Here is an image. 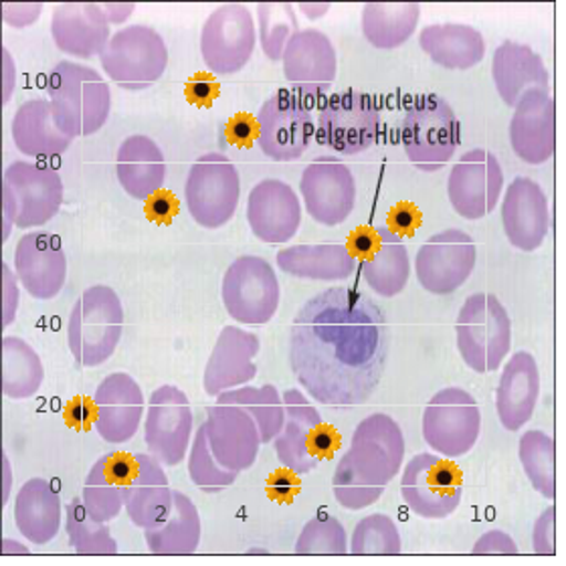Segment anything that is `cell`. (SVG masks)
Returning a JSON list of instances; mask_svg holds the SVG:
<instances>
[{"label":"cell","instance_id":"obj_1","mask_svg":"<svg viewBox=\"0 0 566 566\" xmlns=\"http://www.w3.org/2000/svg\"><path fill=\"white\" fill-rule=\"evenodd\" d=\"M387 312L356 287H328L297 310L290 366L307 397L326 407L365 405L389 360Z\"/></svg>","mask_w":566,"mask_h":566},{"label":"cell","instance_id":"obj_2","mask_svg":"<svg viewBox=\"0 0 566 566\" xmlns=\"http://www.w3.org/2000/svg\"><path fill=\"white\" fill-rule=\"evenodd\" d=\"M405 436L390 415L373 413L354 429L350 449L344 453L332 478L334 497L346 510L377 504L387 485L401 472Z\"/></svg>","mask_w":566,"mask_h":566},{"label":"cell","instance_id":"obj_3","mask_svg":"<svg viewBox=\"0 0 566 566\" xmlns=\"http://www.w3.org/2000/svg\"><path fill=\"white\" fill-rule=\"evenodd\" d=\"M48 94L60 130L73 140L92 136L106 126L112 92L94 67L61 61L49 73Z\"/></svg>","mask_w":566,"mask_h":566},{"label":"cell","instance_id":"obj_4","mask_svg":"<svg viewBox=\"0 0 566 566\" xmlns=\"http://www.w3.org/2000/svg\"><path fill=\"white\" fill-rule=\"evenodd\" d=\"M124 306L109 285H92L71 307L67 344L75 363L94 368L107 363L122 340Z\"/></svg>","mask_w":566,"mask_h":566},{"label":"cell","instance_id":"obj_5","mask_svg":"<svg viewBox=\"0 0 566 566\" xmlns=\"http://www.w3.org/2000/svg\"><path fill=\"white\" fill-rule=\"evenodd\" d=\"M460 136V122L446 97L415 95L401 126L402 148L413 166L423 172L441 170L458 150Z\"/></svg>","mask_w":566,"mask_h":566},{"label":"cell","instance_id":"obj_6","mask_svg":"<svg viewBox=\"0 0 566 566\" xmlns=\"http://www.w3.org/2000/svg\"><path fill=\"white\" fill-rule=\"evenodd\" d=\"M455 334L463 363L478 375L497 370L512 348V319L494 294L478 292L465 300Z\"/></svg>","mask_w":566,"mask_h":566},{"label":"cell","instance_id":"obj_7","mask_svg":"<svg viewBox=\"0 0 566 566\" xmlns=\"http://www.w3.org/2000/svg\"><path fill=\"white\" fill-rule=\"evenodd\" d=\"M102 70L119 87L142 92L165 75L168 48L148 24H130L114 33L99 55Z\"/></svg>","mask_w":566,"mask_h":566},{"label":"cell","instance_id":"obj_8","mask_svg":"<svg viewBox=\"0 0 566 566\" xmlns=\"http://www.w3.org/2000/svg\"><path fill=\"white\" fill-rule=\"evenodd\" d=\"M185 199L195 223L205 229H221L235 217L241 199V177L224 154H202L190 166Z\"/></svg>","mask_w":566,"mask_h":566},{"label":"cell","instance_id":"obj_9","mask_svg":"<svg viewBox=\"0 0 566 566\" xmlns=\"http://www.w3.org/2000/svg\"><path fill=\"white\" fill-rule=\"evenodd\" d=\"M224 310L239 324L263 326L272 322L282 287L270 261L260 255H241L224 272L221 285Z\"/></svg>","mask_w":566,"mask_h":566},{"label":"cell","instance_id":"obj_10","mask_svg":"<svg viewBox=\"0 0 566 566\" xmlns=\"http://www.w3.org/2000/svg\"><path fill=\"white\" fill-rule=\"evenodd\" d=\"M482 433V411L468 390L448 387L424 407L423 439L448 460L468 455Z\"/></svg>","mask_w":566,"mask_h":566},{"label":"cell","instance_id":"obj_11","mask_svg":"<svg viewBox=\"0 0 566 566\" xmlns=\"http://www.w3.org/2000/svg\"><path fill=\"white\" fill-rule=\"evenodd\" d=\"M401 495L409 510L421 518H449L463 497V473L446 458L419 453L402 470Z\"/></svg>","mask_w":566,"mask_h":566},{"label":"cell","instance_id":"obj_12","mask_svg":"<svg viewBox=\"0 0 566 566\" xmlns=\"http://www.w3.org/2000/svg\"><path fill=\"white\" fill-rule=\"evenodd\" d=\"M258 144L275 163H294L306 154L314 138V118L302 95L277 90L258 114Z\"/></svg>","mask_w":566,"mask_h":566},{"label":"cell","instance_id":"obj_13","mask_svg":"<svg viewBox=\"0 0 566 566\" xmlns=\"http://www.w3.org/2000/svg\"><path fill=\"white\" fill-rule=\"evenodd\" d=\"M377 99L358 90L338 92L319 109L318 142L338 154L365 153L377 140Z\"/></svg>","mask_w":566,"mask_h":566},{"label":"cell","instance_id":"obj_14","mask_svg":"<svg viewBox=\"0 0 566 566\" xmlns=\"http://www.w3.org/2000/svg\"><path fill=\"white\" fill-rule=\"evenodd\" d=\"M346 248L363 270L368 287L380 297H395L411 277V258L402 237L389 227H358Z\"/></svg>","mask_w":566,"mask_h":566},{"label":"cell","instance_id":"obj_15","mask_svg":"<svg viewBox=\"0 0 566 566\" xmlns=\"http://www.w3.org/2000/svg\"><path fill=\"white\" fill-rule=\"evenodd\" d=\"M258 45V24L245 4H223L202 24L201 53L214 75H233L248 65Z\"/></svg>","mask_w":566,"mask_h":566},{"label":"cell","instance_id":"obj_16","mask_svg":"<svg viewBox=\"0 0 566 566\" xmlns=\"http://www.w3.org/2000/svg\"><path fill=\"white\" fill-rule=\"evenodd\" d=\"M195 429L189 397L172 385L154 390L146 409L144 441L154 460L165 468H177L187 460Z\"/></svg>","mask_w":566,"mask_h":566},{"label":"cell","instance_id":"obj_17","mask_svg":"<svg viewBox=\"0 0 566 566\" xmlns=\"http://www.w3.org/2000/svg\"><path fill=\"white\" fill-rule=\"evenodd\" d=\"M478 263V248L461 229H446L429 237L417 251L415 273L424 292L449 295L470 280Z\"/></svg>","mask_w":566,"mask_h":566},{"label":"cell","instance_id":"obj_18","mask_svg":"<svg viewBox=\"0 0 566 566\" xmlns=\"http://www.w3.org/2000/svg\"><path fill=\"white\" fill-rule=\"evenodd\" d=\"M504 190V170L497 156L484 148L463 154L451 168L448 197L461 219L480 221L494 212Z\"/></svg>","mask_w":566,"mask_h":566},{"label":"cell","instance_id":"obj_19","mask_svg":"<svg viewBox=\"0 0 566 566\" xmlns=\"http://www.w3.org/2000/svg\"><path fill=\"white\" fill-rule=\"evenodd\" d=\"M300 192L307 214L326 227L343 224L356 205L353 170L334 156H318L306 166L300 180Z\"/></svg>","mask_w":566,"mask_h":566},{"label":"cell","instance_id":"obj_20","mask_svg":"<svg viewBox=\"0 0 566 566\" xmlns=\"http://www.w3.org/2000/svg\"><path fill=\"white\" fill-rule=\"evenodd\" d=\"M2 187L17 207V227L35 229L49 223L63 205V180L51 165L14 160L4 168Z\"/></svg>","mask_w":566,"mask_h":566},{"label":"cell","instance_id":"obj_21","mask_svg":"<svg viewBox=\"0 0 566 566\" xmlns=\"http://www.w3.org/2000/svg\"><path fill=\"white\" fill-rule=\"evenodd\" d=\"M214 460L231 472H248L260 455V427L255 419L237 405H212L202 423Z\"/></svg>","mask_w":566,"mask_h":566},{"label":"cell","instance_id":"obj_22","mask_svg":"<svg viewBox=\"0 0 566 566\" xmlns=\"http://www.w3.org/2000/svg\"><path fill=\"white\" fill-rule=\"evenodd\" d=\"M285 421L280 436L275 437L273 448L282 463L297 475L314 472L319 465L316 439L324 427V419L318 409L307 401L306 395L300 389H287L283 392Z\"/></svg>","mask_w":566,"mask_h":566},{"label":"cell","instance_id":"obj_23","mask_svg":"<svg viewBox=\"0 0 566 566\" xmlns=\"http://www.w3.org/2000/svg\"><path fill=\"white\" fill-rule=\"evenodd\" d=\"M14 273L31 297L41 302L57 297L67 282V258L60 239L45 231L21 237L14 249Z\"/></svg>","mask_w":566,"mask_h":566},{"label":"cell","instance_id":"obj_24","mask_svg":"<svg viewBox=\"0 0 566 566\" xmlns=\"http://www.w3.org/2000/svg\"><path fill=\"white\" fill-rule=\"evenodd\" d=\"M338 57L331 36L318 29L297 31L283 51V73L294 85L297 95H316L328 92L336 82Z\"/></svg>","mask_w":566,"mask_h":566},{"label":"cell","instance_id":"obj_25","mask_svg":"<svg viewBox=\"0 0 566 566\" xmlns=\"http://www.w3.org/2000/svg\"><path fill=\"white\" fill-rule=\"evenodd\" d=\"M248 223L263 243H287L302 227L300 197L285 180L263 178L249 192Z\"/></svg>","mask_w":566,"mask_h":566},{"label":"cell","instance_id":"obj_26","mask_svg":"<svg viewBox=\"0 0 566 566\" xmlns=\"http://www.w3.org/2000/svg\"><path fill=\"white\" fill-rule=\"evenodd\" d=\"M95 431L109 446L128 443L140 429L144 392L128 373H112L94 395Z\"/></svg>","mask_w":566,"mask_h":566},{"label":"cell","instance_id":"obj_27","mask_svg":"<svg viewBox=\"0 0 566 566\" xmlns=\"http://www.w3.org/2000/svg\"><path fill=\"white\" fill-rule=\"evenodd\" d=\"M502 224L512 248L532 253L543 248L551 231V209L543 187L528 177H516L502 201Z\"/></svg>","mask_w":566,"mask_h":566},{"label":"cell","instance_id":"obj_28","mask_svg":"<svg viewBox=\"0 0 566 566\" xmlns=\"http://www.w3.org/2000/svg\"><path fill=\"white\" fill-rule=\"evenodd\" d=\"M510 146L522 163L544 165L555 156L556 106L551 92L536 90L524 95L510 119Z\"/></svg>","mask_w":566,"mask_h":566},{"label":"cell","instance_id":"obj_29","mask_svg":"<svg viewBox=\"0 0 566 566\" xmlns=\"http://www.w3.org/2000/svg\"><path fill=\"white\" fill-rule=\"evenodd\" d=\"M260 350V338L255 334L239 326H224L205 368V392L219 397L224 390L245 387L258 375L255 358Z\"/></svg>","mask_w":566,"mask_h":566},{"label":"cell","instance_id":"obj_30","mask_svg":"<svg viewBox=\"0 0 566 566\" xmlns=\"http://www.w3.org/2000/svg\"><path fill=\"white\" fill-rule=\"evenodd\" d=\"M109 19L102 4L65 2L51 14V35L61 53L70 57H99L109 43Z\"/></svg>","mask_w":566,"mask_h":566},{"label":"cell","instance_id":"obj_31","mask_svg":"<svg viewBox=\"0 0 566 566\" xmlns=\"http://www.w3.org/2000/svg\"><path fill=\"white\" fill-rule=\"evenodd\" d=\"M136 473L138 460L126 451H109L95 461L83 484V504L97 522L118 518Z\"/></svg>","mask_w":566,"mask_h":566},{"label":"cell","instance_id":"obj_32","mask_svg":"<svg viewBox=\"0 0 566 566\" xmlns=\"http://www.w3.org/2000/svg\"><path fill=\"white\" fill-rule=\"evenodd\" d=\"M541 397V373L536 358L526 350L512 354L495 390V411L507 431H520L534 415Z\"/></svg>","mask_w":566,"mask_h":566},{"label":"cell","instance_id":"obj_33","mask_svg":"<svg viewBox=\"0 0 566 566\" xmlns=\"http://www.w3.org/2000/svg\"><path fill=\"white\" fill-rule=\"evenodd\" d=\"M492 77L497 95L510 107H516L520 99L531 92H548L551 83L543 57L518 41H504L495 49Z\"/></svg>","mask_w":566,"mask_h":566},{"label":"cell","instance_id":"obj_34","mask_svg":"<svg viewBox=\"0 0 566 566\" xmlns=\"http://www.w3.org/2000/svg\"><path fill=\"white\" fill-rule=\"evenodd\" d=\"M116 175L126 195L136 201H148L165 187V154L153 138L134 134L119 144Z\"/></svg>","mask_w":566,"mask_h":566},{"label":"cell","instance_id":"obj_35","mask_svg":"<svg viewBox=\"0 0 566 566\" xmlns=\"http://www.w3.org/2000/svg\"><path fill=\"white\" fill-rule=\"evenodd\" d=\"M138 473L126 494L124 510L134 526L153 528L168 516L175 504V490L168 484L165 465L150 453H136Z\"/></svg>","mask_w":566,"mask_h":566},{"label":"cell","instance_id":"obj_36","mask_svg":"<svg viewBox=\"0 0 566 566\" xmlns=\"http://www.w3.org/2000/svg\"><path fill=\"white\" fill-rule=\"evenodd\" d=\"M61 518V495L49 480L33 478L21 485L14 500V522L29 543H51L60 534Z\"/></svg>","mask_w":566,"mask_h":566},{"label":"cell","instance_id":"obj_37","mask_svg":"<svg viewBox=\"0 0 566 566\" xmlns=\"http://www.w3.org/2000/svg\"><path fill=\"white\" fill-rule=\"evenodd\" d=\"M12 142L19 153L31 158H53L65 153L73 138L60 130L49 99L35 97L14 112Z\"/></svg>","mask_w":566,"mask_h":566},{"label":"cell","instance_id":"obj_38","mask_svg":"<svg viewBox=\"0 0 566 566\" xmlns=\"http://www.w3.org/2000/svg\"><path fill=\"white\" fill-rule=\"evenodd\" d=\"M429 60L449 71H468L485 57L484 35L470 24H429L419 35Z\"/></svg>","mask_w":566,"mask_h":566},{"label":"cell","instance_id":"obj_39","mask_svg":"<svg viewBox=\"0 0 566 566\" xmlns=\"http://www.w3.org/2000/svg\"><path fill=\"white\" fill-rule=\"evenodd\" d=\"M275 261L283 273L312 282H344L358 268V261L340 243L294 245L277 251Z\"/></svg>","mask_w":566,"mask_h":566},{"label":"cell","instance_id":"obj_40","mask_svg":"<svg viewBox=\"0 0 566 566\" xmlns=\"http://www.w3.org/2000/svg\"><path fill=\"white\" fill-rule=\"evenodd\" d=\"M148 551L156 556H187L201 544L202 524L199 510L189 495L175 490V504L160 524L144 531Z\"/></svg>","mask_w":566,"mask_h":566},{"label":"cell","instance_id":"obj_41","mask_svg":"<svg viewBox=\"0 0 566 566\" xmlns=\"http://www.w3.org/2000/svg\"><path fill=\"white\" fill-rule=\"evenodd\" d=\"M421 19L417 2H368L363 7L360 27L366 41L377 49L405 45Z\"/></svg>","mask_w":566,"mask_h":566},{"label":"cell","instance_id":"obj_42","mask_svg":"<svg viewBox=\"0 0 566 566\" xmlns=\"http://www.w3.org/2000/svg\"><path fill=\"white\" fill-rule=\"evenodd\" d=\"M45 380V366L23 338H2V395L12 401L35 397Z\"/></svg>","mask_w":566,"mask_h":566},{"label":"cell","instance_id":"obj_43","mask_svg":"<svg viewBox=\"0 0 566 566\" xmlns=\"http://www.w3.org/2000/svg\"><path fill=\"white\" fill-rule=\"evenodd\" d=\"M217 402L221 405H237L245 409L255 423L260 427L261 443L268 446L275 441V437L282 433L283 421H285V409H283L282 395L273 385L265 387H239V389L224 390Z\"/></svg>","mask_w":566,"mask_h":566},{"label":"cell","instance_id":"obj_44","mask_svg":"<svg viewBox=\"0 0 566 566\" xmlns=\"http://www.w3.org/2000/svg\"><path fill=\"white\" fill-rule=\"evenodd\" d=\"M520 463L528 482L546 500L556 497L555 439L541 429H532L520 437Z\"/></svg>","mask_w":566,"mask_h":566},{"label":"cell","instance_id":"obj_45","mask_svg":"<svg viewBox=\"0 0 566 566\" xmlns=\"http://www.w3.org/2000/svg\"><path fill=\"white\" fill-rule=\"evenodd\" d=\"M65 531L70 536L71 548L82 556L118 555V543L104 522L90 514L83 497H73L65 506Z\"/></svg>","mask_w":566,"mask_h":566},{"label":"cell","instance_id":"obj_46","mask_svg":"<svg viewBox=\"0 0 566 566\" xmlns=\"http://www.w3.org/2000/svg\"><path fill=\"white\" fill-rule=\"evenodd\" d=\"M258 41L265 57L283 60L290 39L300 31L294 7L287 2H261L258 4Z\"/></svg>","mask_w":566,"mask_h":566},{"label":"cell","instance_id":"obj_47","mask_svg":"<svg viewBox=\"0 0 566 566\" xmlns=\"http://www.w3.org/2000/svg\"><path fill=\"white\" fill-rule=\"evenodd\" d=\"M401 532L387 514H370L356 524L350 553L356 556L401 555Z\"/></svg>","mask_w":566,"mask_h":566},{"label":"cell","instance_id":"obj_48","mask_svg":"<svg viewBox=\"0 0 566 566\" xmlns=\"http://www.w3.org/2000/svg\"><path fill=\"white\" fill-rule=\"evenodd\" d=\"M295 553L302 556H343L348 553V538L343 522L326 510L318 512L300 532Z\"/></svg>","mask_w":566,"mask_h":566},{"label":"cell","instance_id":"obj_49","mask_svg":"<svg viewBox=\"0 0 566 566\" xmlns=\"http://www.w3.org/2000/svg\"><path fill=\"white\" fill-rule=\"evenodd\" d=\"M189 475L192 484L207 494H219L221 490H227L229 485L235 484L237 478H239V473L227 470L219 461L214 460L209 441H207V431L202 424L197 429V433L192 437V443H190Z\"/></svg>","mask_w":566,"mask_h":566},{"label":"cell","instance_id":"obj_50","mask_svg":"<svg viewBox=\"0 0 566 566\" xmlns=\"http://www.w3.org/2000/svg\"><path fill=\"white\" fill-rule=\"evenodd\" d=\"M532 544L534 553L538 556L556 555V507L551 506L544 510L536 520L532 531Z\"/></svg>","mask_w":566,"mask_h":566},{"label":"cell","instance_id":"obj_51","mask_svg":"<svg viewBox=\"0 0 566 566\" xmlns=\"http://www.w3.org/2000/svg\"><path fill=\"white\" fill-rule=\"evenodd\" d=\"M300 490H302L300 475L287 468L273 472L265 484V492L270 495V500L277 504H292L295 495L300 494Z\"/></svg>","mask_w":566,"mask_h":566},{"label":"cell","instance_id":"obj_52","mask_svg":"<svg viewBox=\"0 0 566 566\" xmlns=\"http://www.w3.org/2000/svg\"><path fill=\"white\" fill-rule=\"evenodd\" d=\"M472 553L475 556H514L518 555V544L504 531H490L482 534Z\"/></svg>","mask_w":566,"mask_h":566},{"label":"cell","instance_id":"obj_53","mask_svg":"<svg viewBox=\"0 0 566 566\" xmlns=\"http://www.w3.org/2000/svg\"><path fill=\"white\" fill-rule=\"evenodd\" d=\"M389 227L397 235L413 237L415 231L423 223V214L415 207L413 202H397L389 211Z\"/></svg>","mask_w":566,"mask_h":566},{"label":"cell","instance_id":"obj_54","mask_svg":"<svg viewBox=\"0 0 566 566\" xmlns=\"http://www.w3.org/2000/svg\"><path fill=\"white\" fill-rule=\"evenodd\" d=\"M221 90L219 83L209 73H197L187 83L185 95L192 106L211 107L212 102L219 97Z\"/></svg>","mask_w":566,"mask_h":566},{"label":"cell","instance_id":"obj_55","mask_svg":"<svg viewBox=\"0 0 566 566\" xmlns=\"http://www.w3.org/2000/svg\"><path fill=\"white\" fill-rule=\"evenodd\" d=\"M43 12L41 2H4L2 4V19L11 24L12 29H24L35 23Z\"/></svg>","mask_w":566,"mask_h":566},{"label":"cell","instance_id":"obj_56","mask_svg":"<svg viewBox=\"0 0 566 566\" xmlns=\"http://www.w3.org/2000/svg\"><path fill=\"white\" fill-rule=\"evenodd\" d=\"M224 136L229 138L233 146L248 148L253 144V140H258V119H253L249 114L241 112V114H237L227 122Z\"/></svg>","mask_w":566,"mask_h":566},{"label":"cell","instance_id":"obj_57","mask_svg":"<svg viewBox=\"0 0 566 566\" xmlns=\"http://www.w3.org/2000/svg\"><path fill=\"white\" fill-rule=\"evenodd\" d=\"M144 211H146V217H148L153 223H172V219L178 214L177 197H175L172 192L158 190L156 195H153V197L146 201Z\"/></svg>","mask_w":566,"mask_h":566},{"label":"cell","instance_id":"obj_58","mask_svg":"<svg viewBox=\"0 0 566 566\" xmlns=\"http://www.w3.org/2000/svg\"><path fill=\"white\" fill-rule=\"evenodd\" d=\"M17 273L9 270V265L2 261V328L7 331L14 322L17 307H19V283Z\"/></svg>","mask_w":566,"mask_h":566},{"label":"cell","instance_id":"obj_59","mask_svg":"<svg viewBox=\"0 0 566 566\" xmlns=\"http://www.w3.org/2000/svg\"><path fill=\"white\" fill-rule=\"evenodd\" d=\"M65 421L80 429V431H90V427L95 424V405L94 399L77 397L65 407Z\"/></svg>","mask_w":566,"mask_h":566},{"label":"cell","instance_id":"obj_60","mask_svg":"<svg viewBox=\"0 0 566 566\" xmlns=\"http://www.w3.org/2000/svg\"><path fill=\"white\" fill-rule=\"evenodd\" d=\"M2 61H4V83H2V104L11 102L12 92H14V65H12V55L9 49H2Z\"/></svg>","mask_w":566,"mask_h":566},{"label":"cell","instance_id":"obj_61","mask_svg":"<svg viewBox=\"0 0 566 566\" xmlns=\"http://www.w3.org/2000/svg\"><path fill=\"white\" fill-rule=\"evenodd\" d=\"M102 9L106 11L109 23L118 24L130 17L134 9H136V4H134V2H128V4H119V2H116V4H102Z\"/></svg>","mask_w":566,"mask_h":566},{"label":"cell","instance_id":"obj_62","mask_svg":"<svg viewBox=\"0 0 566 566\" xmlns=\"http://www.w3.org/2000/svg\"><path fill=\"white\" fill-rule=\"evenodd\" d=\"M2 543H4L2 544V555H27V553H29L27 546H17V541L4 538Z\"/></svg>","mask_w":566,"mask_h":566}]
</instances>
